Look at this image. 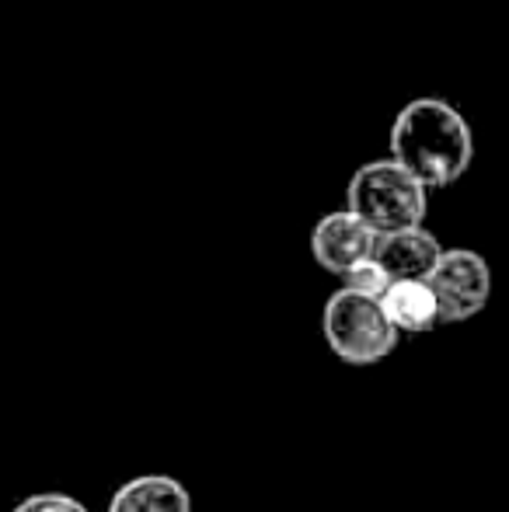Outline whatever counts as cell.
Returning a JSON list of instances; mask_svg holds the SVG:
<instances>
[{
    "label": "cell",
    "mask_w": 509,
    "mask_h": 512,
    "mask_svg": "<svg viewBox=\"0 0 509 512\" xmlns=\"http://www.w3.org/2000/svg\"><path fill=\"white\" fill-rule=\"evenodd\" d=\"M349 209L381 234H394L405 227H422L429 209V189L412 175L408 168H401L394 157L387 161H370L349 178Z\"/></svg>",
    "instance_id": "7a4b0ae2"
},
{
    "label": "cell",
    "mask_w": 509,
    "mask_h": 512,
    "mask_svg": "<svg viewBox=\"0 0 509 512\" xmlns=\"http://www.w3.org/2000/svg\"><path fill=\"white\" fill-rule=\"evenodd\" d=\"M11 512H91V509L84 506V502L70 499V495L39 492V495H28V499H21Z\"/></svg>",
    "instance_id": "30bf717a"
},
{
    "label": "cell",
    "mask_w": 509,
    "mask_h": 512,
    "mask_svg": "<svg viewBox=\"0 0 509 512\" xmlns=\"http://www.w3.org/2000/svg\"><path fill=\"white\" fill-rule=\"evenodd\" d=\"M109 512H192V499L171 474H140L116 488Z\"/></svg>",
    "instance_id": "ba28073f"
},
{
    "label": "cell",
    "mask_w": 509,
    "mask_h": 512,
    "mask_svg": "<svg viewBox=\"0 0 509 512\" xmlns=\"http://www.w3.org/2000/svg\"><path fill=\"white\" fill-rule=\"evenodd\" d=\"M429 290L440 307V324H461L482 314L492 297V269L471 248H443L436 269L429 272Z\"/></svg>",
    "instance_id": "277c9868"
},
{
    "label": "cell",
    "mask_w": 509,
    "mask_h": 512,
    "mask_svg": "<svg viewBox=\"0 0 509 512\" xmlns=\"http://www.w3.org/2000/svg\"><path fill=\"white\" fill-rule=\"evenodd\" d=\"M443 248L426 227H405L394 234H381L374 244V258L381 269L394 279H429L436 269Z\"/></svg>",
    "instance_id": "8992f818"
},
{
    "label": "cell",
    "mask_w": 509,
    "mask_h": 512,
    "mask_svg": "<svg viewBox=\"0 0 509 512\" xmlns=\"http://www.w3.org/2000/svg\"><path fill=\"white\" fill-rule=\"evenodd\" d=\"M339 279H342V286H346V290L363 293V297H377V300H381L384 290L391 286V276L381 269V262H377L374 255L363 258V262H356V265H349Z\"/></svg>",
    "instance_id": "9c48e42d"
},
{
    "label": "cell",
    "mask_w": 509,
    "mask_h": 512,
    "mask_svg": "<svg viewBox=\"0 0 509 512\" xmlns=\"http://www.w3.org/2000/svg\"><path fill=\"white\" fill-rule=\"evenodd\" d=\"M374 244H377V234L349 206L321 216L311 230L314 262L325 272H332V276H342L349 265L374 255Z\"/></svg>",
    "instance_id": "5b68a950"
},
{
    "label": "cell",
    "mask_w": 509,
    "mask_h": 512,
    "mask_svg": "<svg viewBox=\"0 0 509 512\" xmlns=\"http://www.w3.org/2000/svg\"><path fill=\"white\" fill-rule=\"evenodd\" d=\"M391 157L426 189L461 182L475 157V136L461 112L443 98H415L391 126Z\"/></svg>",
    "instance_id": "6da1fadb"
},
{
    "label": "cell",
    "mask_w": 509,
    "mask_h": 512,
    "mask_svg": "<svg viewBox=\"0 0 509 512\" xmlns=\"http://www.w3.org/2000/svg\"><path fill=\"white\" fill-rule=\"evenodd\" d=\"M381 307L398 335H426L440 324V307L426 279H394L384 290Z\"/></svg>",
    "instance_id": "52a82bcc"
},
{
    "label": "cell",
    "mask_w": 509,
    "mask_h": 512,
    "mask_svg": "<svg viewBox=\"0 0 509 512\" xmlns=\"http://www.w3.org/2000/svg\"><path fill=\"white\" fill-rule=\"evenodd\" d=\"M325 342L335 359L349 366H374L398 349V331L387 321L377 297H363L342 286L325 304Z\"/></svg>",
    "instance_id": "3957f363"
}]
</instances>
